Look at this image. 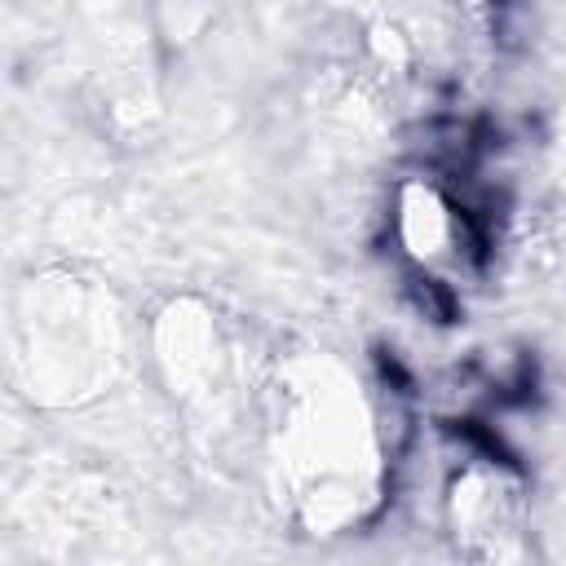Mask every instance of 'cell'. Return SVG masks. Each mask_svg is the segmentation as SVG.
I'll return each instance as SVG.
<instances>
[{
    "mask_svg": "<svg viewBox=\"0 0 566 566\" xmlns=\"http://www.w3.org/2000/svg\"><path fill=\"white\" fill-rule=\"evenodd\" d=\"M402 243L420 261H433L451 248V212L429 186H411L402 195Z\"/></svg>",
    "mask_w": 566,
    "mask_h": 566,
    "instance_id": "3957f363",
    "label": "cell"
},
{
    "mask_svg": "<svg viewBox=\"0 0 566 566\" xmlns=\"http://www.w3.org/2000/svg\"><path fill=\"white\" fill-rule=\"evenodd\" d=\"M451 522H455V539H464V548L473 557H509L517 553V500L513 491L486 473L473 469L455 482L451 495Z\"/></svg>",
    "mask_w": 566,
    "mask_h": 566,
    "instance_id": "7a4b0ae2",
    "label": "cell"
},
{
    "mask_svg": "<svg viewBox=\"0 0 566 566\" xmlns=\"http://www.w3.org/2000/svg\"><path fill=\"white\" fill-rule=\"evenodd\" d=\"M557 150H562V181H566V115H562V142H557Z\"/></svg>",
    "mask_w": 566,
    "mask_h": 566,
    "instance_id": "277c9868",
    "label": "cell"
},
{
    "mask_svg": "<svg viewBox=\"0 0 566 566\" xmlns=\"http://www.w3.org/2000/svg\"><path fill=\"white\" fill-rule=\"evenodd\" d=\"M283 394L279 455L301 513L323 531L358 517L371 478V438L358 394L332 367H305Z\"/></svg>",
    "mask_w": 566,
    "mask_h": 566,
    "instance_id": "6da1fadb",
    "label": "cell"
}]
</instances>
